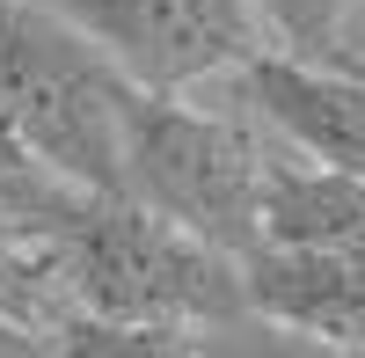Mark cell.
Wrapping results in <instances>:
<instances>
[{
    "label": "cell",
    "mask_w": 365,
    "mask_h": 358,
    "mask_svg": "<svg viewBox=\"0 0 365 358\" xmlns=\"http://www.w3.org/2000/svg\"><path fill=\"white\" fill-rule=\"evenodd\" d=\"M66 314L154 322V329H227L249 314L241 256L197 242L190 227L132 198H81L44 234Z\"/></svg>",
    "instance_id": "1"
},
{
    "label": "cell",
    "mask_w": 365,
    "mask_h": 358,
    "mask_svg": "<svg viewBox=\"0 0 365 358\" xmlns=\"http://www.w3.org/2000/svg\"><path fill=\"white\" fill-rule=\"evenodd\" d=\"M139 96L146 88L44 0H0V103L51 175L88 198H125V139Z\"/></svg>",
    "instance_id": "2"
},
{
    "label": "cell",
    "mask_w": 365,
    "mask_h": 358,
    "mask_svg": "<svg viewBox=\"0 0 365 358\" xmlns=\"http://www.w3.org/2000/svg\"><path fill=\"white\" fill-rule=\"evenodd\" d=\"M263 168L270 146L241 110H205L190 96L146 88L125 139V198L190 227L197 242L249 256L263 234Z\"/></svg>",
    "instance_id": "3"
},
{
    "label": "cell",
    "mask_w": 365,
    "mask_h": 358,
    "mask_svg": "<svg viewBox=\"0 0 365 358\" xmlns=\"http://www.w3.org/2000/svg\"><path fill=\"white\" fill-rule=\"evenodd\" d=\"M58 22H73L88 44H103L117 66L154 96L234 81L256 51L278 37L263 29L256 0H44Z\"/></svg>",
    "instance_id": "4"
},
{
    "label": "cell",
    "mask_w": 365,
    "mask_h": 358,
    "mask_svg": "<svg viewBox=\"0 0 365 358\" xmlns=\"http://www.w3.org/2000/svg\"><path fill=\"white\" fill-rule=\"evenodd\" d=\"M234 88L299 161L365 183V58H307L270 44L234 73Z\"/></svg>",
    "instance_id": "5"
},
{
    "label": "cell",
    "mask_w": 365,
    "mask_h": 358,
    "mask_svg": "<svg viewBox=\"0 0 365 358\" xmlns=\"http://www.w3.org/2000/svg\"><path fill=\"white\" fill-rule=\"evenodd\" d=\"M241 285H249V314L299 329V337H322V344H344V351H365V256L256 242L241 256Z\"/></svg>",
    "instance_id": "6"
},
{
    "label": "cell",
    "mask_w": 365,
    "mask_h": 358,
    "mask_svg": "<svg viewBox=\"0 0 365 358\" xmlns=\"http://www.w3.org/2000/svg\"><path fill=\"white\" fill-rule=\"evenodd\" d=\"M270 249H336L365 256V183L299 154H270L263 168V234Z\"/></svg>",
    "instance_id": "7"
},
{
    "label": "cell",
    "mask_w": 365,
    "mask_h": 358,
    "mask_svg": "<svg viewBox=\"0 0 365 358\" xmlns=\"http://www.w3.org/2000/svg\"><path fill=\"white\" fill-rule=\"evenodd\" d=\"M81 198H88V190H73L66 175H51L37 154H29V139L15 132L8 103H0V220H15V227H29V234H51Z\"/></svg>",
    "instance_id": "8"
},
{
    "label": "cell",
    "mask_w": 365,
    "mask_h": 358,
    "mask_svg": "<svg viewBox=\"0 0 365 358\" xmlns=\"http://www.w3.org/2000/svg\"><path fill=\"white\" fill-rule=\"evenodd\" d=\"M212 329H154V322H103V314H58L51 358H205Z\"/></svg>",
    "instance_id": "9"
},
{
    "label": "cell",
    "mask_w": 365,
    "mask_h": 358,
    "mask_svg": "<svg viewBox=\"0 0 365 358\" xmlns=\"http://www.w3.org/2000/svg\"><path fill=\"white\" fill-rule=\"evenodd\" d=\"M0 314H8V322H29V329H51V322L66 314L44 234H29V227H15V220H0Z\"/></svg>",
    "instance_id": "10"
},
{
    "label": "cell",
    "mask_w": 365,
    "mask_h": 358,
    "mask_svg": "<svg viewBox=\"0 0 365 358\" xmlns=\"http://www.w3.org/2000/svg\"><path fill=\"white\" fill-rule=\"evenodd\" d=\"M358 8H365V0H256L263 29L285 51H307V58H344Z\"/></svg>",
    "instance_id": "11"
},
{
    "label": "cell",
    "mask_w": 365,
    "mask_h": 358,
    "mask_svg": "<svg viewBox=\"0 0 365 358\" xmlns=\"http://www.w3.org/2000/svg\"><path fill=\"white\" fill-rule=\"evenodd\" d=\"M205 358H365V351H344V344L278 329V322H263V314H241V322H227V329L205 337Z\"/></svg>",
    "instance_id": "12"
},
{
    "label": "cell",
    "mask_w": 365,
    "mask_h": 358,
    "mask_svg": "<svg viewBox=\"0 0 365 358\" xmlns=\"http://www.w3.org/2000/svg\"><path fill=\"white\" fill-rule=\"evenodd\" d=\"M0 358H51V329H29V322L0 314Z\"/></svg>",
    "instance_id": "13"
}]
</instances>
